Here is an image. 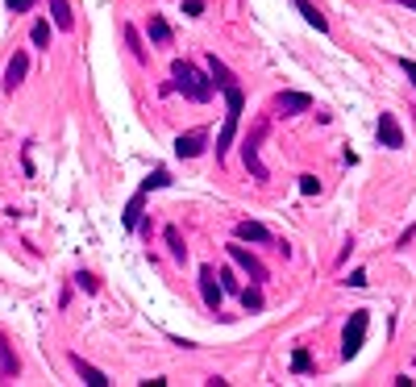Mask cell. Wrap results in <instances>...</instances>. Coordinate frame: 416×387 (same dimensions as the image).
<instances>
[{"label": "cell", "instance_id": "cell-1", "mask_svg": "<svg viewBox=\"0 0 416 387\" xmlns=\"http://www.w3.org/2000/svg\"><path fill=\"white\" fill-rule=\"evenodd\" d=\"M171 75H175L171 88L175 92H183V100H192V104H204V100H213V92H217L213 75H204L196 63H188V59H175Z\"/></svg>", "mask_w": 416, "mask_h": 387}, {"label": "cell", "instance_id": "cell-2", "mask_svg": "<svg viewBox=\"0 0 416 387\" xmlns=\"http://www.w3.org/2000/svg\"><path fill=\"white\" fill-rule=\"evenodd\" d=\"M242 113H245V92L233 84V88H225V125H220V134H217V163L229 154V146H233V138H238Z\"/></svg>", "mask_w": 416, "mask_h": 387}, {"label": "cell", "instance_id": "cell-3", "mask_svg": "<svg viewBox=\"0 0 416 387\" xmlns=\"http://www.w3.org/2000/svg\"><path fill=\"white\" fill-rule=\"evenodd\" d=\"M367 325H370V313L367 308H354L350 321H345V333H342V358H358V350L367 346Z\"/></svg>", "mask_w": 416, "mask_h": 387}, {"label": "cell", "instance_id": "cell-4", "mask_svg": "<svg viewBox=\"0 0 416 387\" xmlns=\"http://www.w3.org/2000/svg\"><path fill=\"white\" fill-rule=\"evenodd\" d=\"M267 138V121H254V129L245 134L242 142V159H245V171L254 175V179H267V167H263V159H258V142Z\"/></svg>", "mask_w": 416, "mask_h": 387}, {"label": "cell", "instance_id": "cell-5", "mask_svg": "<svg viewBox=\"0 0 416 387\" xmlns=\"http://www.w3.org/2000/svg\"><path fill=\"white\" fill-rule=\"evenodd\" d=\"M308 109H313L308 92H275V100H270L275 117H295V113H308Z\"/></svg>", "mask_w": 416, "mask_h": 387}, {"label": "cell", "instance_id": "cell-6", "mask_svg": "<svg viewBox=\"0 0 416 387\" xmlns=\"http://www.w3.org/2000/svg\"><path fill=\"white\" fill-rule=\"evenodd\" d=\"M200 296H204V308L208 313H220V300H225V288L217 283V271L213 266H200Z\"/></svg>", "mask_w": 416, "mask_h": 387}, {"label": "cell", "instance_id": "cell-7", "mask_svg": "<svg viewBox=\"0 0 416 387\" xmlns=\"http://www.w3.org/2000/svg\"><path fill=\"white\" fill-rule=\"evenodd\" d=\"M229 258H233V266H242L245 275H250V283H263V279H267V266H263V258H254V254H250L242 242L229 246Z\"/></svg>", "mask_w": 416, "mask_h": 387}, {"label": "cell", "instance_id": "cell-8", "mask_svg": "<svg viewBox=\"0 0 416 387\" xmlns=\"http://www.w3.org/2000/svg\"><path fill=\"white\" fill-rule=\"evenodd\" d=\"M233 238H238V242H258V246H275V242H279L267 225H258V221H238Z\"/></svg>", "mask_w": 416, "mask_h": 387}, {"label": "cell", "instance_id": "cell-9", "mask_svg": "<svg viewBox=\"0 0 416 387\" xmlns=\"http://www.w3.org/2000/svg\"><path fill=\"white\" fill-rule=\"evenodd\" d=\"M17 375H21V358H17V350L9 346L4 329H0V383H13Z\"/></svg>", "mask_w": 416, "mask_h": 387}, {"label": "cell", "instance_id": "cell-10", "mask_svg": "<svg viewBox=\"0 0 416 387\" xmlns=\"http://www.w3.org/2000/svg\"><path fill=\"white\" fill-rule=\"evenodd\" d=\"M25 75H29V54H25V50H17V54L9 59V67H4V92H17Z\"/></svg>", "mask_w": 416, "mask_h": 387}, {"label": "cell", "instance_id": "cell-11", "mask_svg": "<svg viewBox=\"0 0 416 387\" xmlns=\"http://www.w3.org/2000/svg\"><path fill=\"white\" fill-rule=\"evenodd\" d=\"M204 142H208L204 129H188V134L175 138V154H179V159H196L200 150H204Z\"/></svg>", "mask_w": 416, "mask_h": 387}, {"label": "cell", "instance_id": "cell-12", "mask_svg": "<svg viewBox=\"0 0 416 387\" xmlns=\"http://www.w3.org/2000/svg\"><path fill=\"white\" fill-rule=\"evenodd\" d=\"M379 142L387 146V150L404 146V129H400V121H395L392 113H379Z\"/></svg>", "mask_w": 416, "mask_h": 387}, {"label": "cell", "instance_id": "cell-13", "mask_svg": "<svg viewBox=\"0 0 416 387\" xmlns=\"http://www.w3.org/2000/svg\"><path fill=\"white\" fill-rule=\"evenodd\" d=\"M142 208H146V192L138 188V192L129 196L125 213H121V225H125V229H138V225H142Z\"/></svg>", "mask_w": 416, "mask_h": 387}, {"label": "cell", "instance_id": "cell-14", "mask_svg": "<svg viewBox=\"0 0 416 387\" xmlns=\"http://www.w3.org/2000/svg\"><path fill=\"white\" fill-rule=\"evenodd\" d=\"M295 9H300V17H304V21L313 25V29H317V34H329V17H325V13H320L317 4H313V0H292Z\"/></svg>", "mask_w": 416, "mask_h": 387}, {"label": "cell", "instance_id": "cell-15", "mask_svg": "<svg viewBox=\"0 0 416 387\" xmlns=\"http://www.w3.org/2000/svg\"><path fill=\"white\" fill-rule=\"evenodd\" d=\"M146 34L154 46H171V25H167V17H158V13H150L146 21Z\"/></svg>", "mask_w": 416, "mask_h": 387}, {"label": "cell", "instance_id": "cell-16", "mask_svg": "<svg viewBox=\"0 0 416 387\" xmlns=\"http://www.w3.org/2000/svg\"><path fill=\"white\" fill-rule=\"evenodd\" d=\"M71 366H75V375H79L83 383H92V387H104V383H108V375H104V371H96V366H92V363H83L79 354H75V358H71Z\"/></svg>", "mask_w": 416, "mask_h": 387}, {"label": "cell", "instance_id": "cell-17", "mask_svg": "<svg viewBox=\"0 0 416 387\" xmlns=\"http://www.w3.org/2000/svg\"><path fill=\"white\" fill-rule=\"evenodd\" d=\"M208 75H213V84H217L220 92H225V88H233V71L220 63L217 54H208Z\"/></svg>", "mask_w": 416, "mask_h": 387}, {"label": "cell", "instance_id": "cell-18", "mask_svg": "<svg viewBox=\"0 0 416 387\" xmlns=\"http://www.w3.org/2000/svg\"><path fill=\"white\" fill-rule=\"evenodd\" d=\"M50 13H54V25L59 29H75V13L67 0H50Z\"/></svg>", "mask_w": 416, "mask_h": 387}, {"label": "cell", "instance_id": "cell-19", "mask_svg": "<svg viewBox=\"0 0 416 387\" xmlns=\"http://www.w3.org/2000/svg\"><path fill=\"white\" fill-rule=\"evenodd\" d=\"M121 34H125V46L133 50V59H138V63H146V59H150V50L142 46V34H138V29H133V25H125Z\"/></svg>", "mask_w": 416, "mask_h": 387}, {"label": "cell", "instance_id": "cell-20", "mask_svg": "<svg viewBox=\"0 0 416 387\" xmlns=\"http://www.w3.org/2000/svg\"><path fill=\"white\" fill-rule=\"evenodd\" d=\"M167 184H171V175H167V167H158V171H150L146 179H142V192H158V188H167Z\"/></svg>", "mask_w": 416, "mask_h": 387}, {"label": "cell", "instance_id": "cell-21", "mask_svg": "<svg viewBox=\"0 0 416 387\" xmlns=\"http://www.w3.org/2000/svg\"><path fill=\"white\" fill-rule=\"evenodd\" d=\"M167 246H171L175 263H183V258H188V246H183V238H179V229H175V225H167Z\"/></svg>", "mask_w": 416, "mask_h": 387}, {"label": "cell", "instance_id": "cell-22", "mask_svg": "<svg viewBox=\"0 0 416 387\" xmlns=\"http://www.w3.org/2000/svg\"><path fill=\"white\" fill-rule=\"evenodd\" d=\"M242 308L245 313H263V291H258V283L254 288H242Z\"/></svg>", "mask_w": 416, "mask_h": 387}, {"label": "cell", "instance_id": "cell-23", "mask_svg": "<svg viewBox=\"0 0 416 387\" xmlns=\"http://www.w3.org/2000/svg\"><path fill=\"white\" fill-rule=\"evenodd\" d=\"M29 42L38 50H46L50 46V21H34V29H29Z\"/></svg>", "mask_w": 416, "mask_h": 387}, {"label": "cell", "instance_id": "cell-24", "mask_svg": "<svg viewBox=\"0 0 416 387\" xmlns=\"http://www.w3.org/2000/svg\"><path fill=\"white\" fill-rule=\"evenodd\" d=\"M292 371L295 375H308V371H313V354H308V350H295L292 354Z\"/></svg>", "mask_w": 416, "mask_h": 387}, {"label": "cell", "instance_id": "cell-25", "mask_svg": "<svg viewBox=\"0 0 416 387\" xmlns=\"http://www.w3.org/2000/svg\"><path fill=\"white\" fill-rule=\"evenodd\" d=\"M300 192H304V196H317L320 192V179H317V175H300Z\"/></svg>", "mask_w": 416, "mask_h": 387}, {"label": "cell", "instance_id": "cell-26", "mask_svg": "<svg viewBox=\"0 0 416 387\" xmlns=\"http://www.w3.org/2000/svg\"><path fill=\"white\" fill-rule=\"evenodd\" d=\"M217 279H220V288H225V291H238V275H233V266H225Z\"/></svg>", "mask_w": 416, "mask_h": 387}, {"label": "cell", "instance_id": "cell-27", "mask_svg": "<svg viewBox=\"0 0 416 387\" xmlns=\"http://www.w3.org/2000/svg\"><path fill=\"white\" fill-rule=\"evenodd\" d=\"M75 283H79L83 291H96V288H100V283H96V275H88V271H79V275H75Z\"/></svg>", "mask_w": 416, "mask_h": 387}, {"label": "cell", "instance_id": "cell-28", "mask_svg": "<svg viewBox=\"0 0 416 387\" xmlns=\"http://www.w3.org/2000/svg\"><path fill=\"white\" fill-rule=\"evenodd\" d=\"M183 13H188V17H200V13H204V0H183Z\"/></svg>", "mask_w": 416, "mask_h": 387}, {"label": "cell", "instance_id": "cell-29", "mask_svg": "<svg viewBox=\"0 0 416 387\" xmlns=\"http://www.w3.org/2000/svg\"><path fill=\"white\" fill-rule=\"evenodd\" d=\"M345 283H350V288H367V271H350Z\"/></svg>", "mask_w": 416, "mask_h": 387}, {"label": "cell", "instance_id": "cell-30", "mask_svg": "<svg viewBox=\"0 0 416 387\" xmlns=\"http://www.w3.org/2000/svg\"><path fill=\"white\" fill-rule=\"evenodd\" d=\"M400 71H404V75H408V79L416 84V59H400Z\"/></svg>", "mask_w": 416, "mask_h": 387}, {"label": "cell", "instance_id": "cell-31", "mask_svg": "<svg viewBox=\"0 0 416 387\" xmlns=\"http://www.w3.org/2000/svg\"><path fill=\"white\" fill-rule=\"evenodd\" d=\"M34 4H38V0H9V9H13V13H29Z\"/></svg>", "mask_w": 416, "mask_h": 387}, {"label": "cell", "instance_id": "cell-32", "mask_svg": "<svg viewBox=\"0 0 416 387\" xmlns=\"http://www.w3.org/2000/svg\"><path fill=\"white\" fill-rule=\"evenodd\" d=\"M412 238H416V225H408V229H404V233H400V242H395V246H400V250H404V246L412 242Z\"/></svg>", "mask_w": 416, "mask_h": 387}, {"label": "cell", "instance_id": "cell-33", "mask_svg": "<svg viewBox=\"0 0 416 387\" xmlns=\"http://www.w3.org/2000/svg\"><path fill=\"white\" fill-rule=\"evenodd\" d=\"M400 4H404V9H412V13H416V0H400Z\"/></svg>", "mask_w": 416, "mask_h": 387}]
</instances>
